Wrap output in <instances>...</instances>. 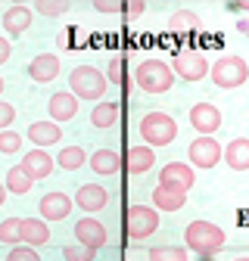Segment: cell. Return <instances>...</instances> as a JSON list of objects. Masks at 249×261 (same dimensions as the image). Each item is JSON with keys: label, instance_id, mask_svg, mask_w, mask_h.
I'll use <instances>...</instances> for the list:
<instances>
[{"label": "cell", "instance_id": "cell-1", "mask_svg": "<svg viewBox=\"0 0 249 261\" xmlns=\"http://www.w3.org/2000/svg\"><path fill=\"white\" fill-rule=\"evenodd\" d=\"M184 243H187V249L196 252L200 258H215L218 252L225 249L228 237H225L221 227L212 224V221H190V224H187V230H184Z\"/></svg>", "mask_w": 249, "mask_h": 261}, {"label": "cell", "instance_id": "cell-2", "mask_svg": "<svg viewBox=\"0 0 249 261\" xmlns=\"http://www.w3.org/2000/svg\"><path fill=\"white\" fill-rule=\"evenodd\" d=\"M69 90H75L78 100L100 103L103 93L109 90V81H106V75H100V69H93V65H78L69 75Z\"/></svg>", "mask_w": 249, "mask_h": 261}, {"label": "cell", "instance_id": "cell-3", "mask_svg": "<svg viewBox=\"0 0 249 261\" xmlns=\"http://www.w3.org/2000/svg\"><path fill=\"white\" fill-rule=\"evenodd\" d=\"M134 81L146 93H165L175 84V72H171V65H165L162 59H143L134 69Z\"/></svg>", "mask_w": 249, "mask_h": 261}, {"label": "cell", "instance_id": "cell-4", "mask_svg": "<svg viewBox=\"0 0 249 261\" xmlns=\"http://www.w3.org/2000/svg\"><path fill=\"white\" fill-rule=\"evenodd\" d=\"M140 137L146 140V146H168L178 137V121L165 112H146L140 118Z\"/></svg>", "mask_w": 249, "mask_h": 261}, {"label": "cell", "instance_id": "cell-5", "mask_svg": "<svg viewBox=\"0 0 249 261\" xmlns=\"http://www.w3.org/2000/svg\"><path fill=\"white\" fill-rule=\"evenodd\" d=\"M209 78L215 81V87H221V90L240 87L249 78V62L243 56H221L215 65H209Z\"/></svg>", "mask_w": 249, "mask_h": 261}, {"label": "cell", "instance_id": "cell-6", "mask_svg": "<svg viewBox=\"0 0 249 261\" xmlns=\"http://www.w3.org/2000/svg\"><path fill=\"white\" fill-rule=\"evenodd\" d=\"M171 72L184 81H203L209 75V62L200 50H181L171 62Z\"/></svg>", "mask_w": 249, "mask_h": 261}, {"label": "cell", "instance_id": "cell-7", "mask_svg": "<svg viewBox=\"0 0 249 261\" xmlns=\"http://www.w3.org/2000/svg\"><path fill=\"white\" fill-rule=\"evenodd\" d=\"M159 227V212L153 205H131L128 208V237L131 240H146Z\"/></svg>", "mask_w": 249, "mask_h": 261}, {"label": "cell", "instance_id": "cell-8", "mask_svg": "<svg viewBox=\"0 0 249 261\" xmlns=\"http://www.w3.org/2000/svg\"><path fill=\"white\" fill-rule=\"evenodd\" d=\"M221 152H225V146L215 137H196L190 146H187L190 165H196V168H215L218 162H221Z\"/></svg>", "mask_w": 249, "mask_h": 261}, {"label": "cell", "instance_id": "cell-9", "mask_svg": "<svg viewBox=\"0 0 249 261\" xmlns=\"http://www.w3.org/2000/svg\"><path fill=\"white\" fill-rule=\"evenodd\" d=\"M75 240L81 243V246H87V249H93V252H100L106 243H109V230L97 221V218H81L78 224H75Z\"/></svg>", "mask_w": 249, "mask_h": 261}, {"label": "cell", "instance_id": "cell-10", "mask_svg": "<svg viewBox=\"0 0 249 261\" xmlns=\"http://www.w3.org/2000/svg\"><path fill=\"white\" fill-rule=\"evenodd\" d=\"M190 124L196 127L200 137H212L218 127H221V112H218V106L212 103H196L190 109Z\"/></svg>", "mask_w": 249, "mask_h": 261}, {"label": "cell", "instance_id": "cell-11", "mask_svg": "<svg viewBox=\"0 0 249 261\" xmlns=\"http://www.w3.org/2000/svg\"><path fill=\"white\" fill-rule=\"evenodd\" d=\"M47 112H50V121H69L78 115V96L72 90H56L50 96V103H47Z\"/></svg>", "mask_w": 249, "mask_h": 261}, {"label": "cell", "instance_id": "cell-12", "mask_svg": "<svg viewBox=\"0 0 249 261\" xmlns=\"http://www.w3.org/2000/svg\"><path fill=\"white\" fill-rule=\"evenodd\" d=\"M196 180L193 174V165H184V162H168L159 171V184L162 187H178V190H190Z\"/></svg>", "mask_w": 249, "mask_h": 261}, {"label": "cell", "instance_id": "cell-13", "mask_svg": "<svg viewBox=\"0 0 249 261\" xmlns=\"http://www.w3.org/2000/svg\"><path fill=\"white\" fill-rule=\"evenodd\" d=\"M22 168H25V174H28L31 180H44V177L53 174L56 159H50L47 149H31V152H25V159H22Z\"/></svg>", "mask_w": 249, "mask_h": 261}, {"label": "cell", "instance_id": "cell-14", "mask_svg": "<svg viewBox=\"0 0 249 261\" xmlns=\"http://www.w3.org/2000/svg\"><path fill=\"white\" fill-rule=\"evenodd\" d=\"M106 202H109V193H106L100 184H81L78 193H75V205H78L81 212H87V215L106 208Z\"/></svg>", "mask_w": 249, "mask_h": 261}, {"label": "cell", "instance_id": "cell-15", "mask_svg": "<svg viewBox=\"0 0 249 261\" xmlns=\"http://www.w3.org/2000/svg\"><path fill=\"white\" fill-rule=\"evenodd\" d=\"M38 215L44 221H62L72 215V199L66 193H47L44 199L38 202Z\"/></svg>", "mask_w": 249, "mask_h": 261}, {"label": "cell", "instance_id": "cell-16", "mask_svg": "<svg viewBox=\"0 0 249 261\" xmlns=\"http://www.w3.org/2000/svg\"><path fill=\"white\" fill-rule=\"evenodd\" d=\"M56 75H59V56H53V53H38L28 62V78L38 84H50Z\"/></svg>", "mask_w": 249, "mask_h": 261}, {"label": "cell", "instance_id": "cell-17", "mask_svg": "<svg viewBox=\"0 0 249 261\" xmlns=\"http://www.w3.org/2000/svg\"><path fill=\"white\" fill-rule=\"evenodd\" d=\"M31 7H25V4H16V7H10L4 16H0V22H4V31L10 38H19V35H25V31L31 28Z\"/></svg>", "mask_w": 249, "mask_h": 261}, {"label": "cell", "instance_id": "cell-18", "mask_svg": "<svg viewBox=\"0 0 249 261\" xmlns=\"http://www.w3.org/2000/svg\"><path fill=\"white\" fill-rule=\"evenodd\" d=\"M187 202V190H178V187H156L153 190V208L156 212H178L184 208Z\"/></svg>", "mask_w": 249, "mask_h": 261}, {"label": "cell", "instance_id": "cell-19", "mask_svg": "<svg viewBox=\"0 0 249 261\" xmlns=\"http://www.w3.org/2000/svg\"><path fill=\"white\" fill-rule=\"evenodd\" d=\"M28 140L35 143L38 149H47V146L62 140V130H59L56 121H31L28 124Z\"/></svg>", "mask_w": 249, "mask_h": 261}, {"label": "cell", "instance_id": "cell-20", "mask_svg": "<svg viewBox=\"0 0 249 261\" xmlns=\"http://www.w3.org/2000/svg\"><path fill=\"white\" fill-rule=\"evenodd\" d=\"M156 165V149L153 146H131L128 155H124V168H128L131 174H146L150 168Z\"/></svg>", "mask_w": 249, "mask_h": 261}, {"label": "cell", "instance_id": "cell-21", "mask_svg": "<svg viewBox=\"0 0 249 261\" xmlns=\"http://www.w3.org/2000/svg\"><path fill=\"white\" fill-rule=\"evenodd\" d=\"M22 243L31 246V249L50 243V227H47V221L44 218H25L22 221Z\"/></svg>", "mask_w": 249, "mask_h": 261}, {"label": "cell", "instance_id": "cell-22", "mask_svg": "<svg viewBox=\"0 0 249 261\" xmlns=\"http://www.w3.org/2000/svg\"><path fill=\"white\" fill-rule=\"evenodd\" d=\"M225 162L234 171H249V137H237L225 146Z\"/></svg>", "mask_w": 249, "mask_h": 261}, {"label": "cell", "instance_id": "cell-23", "mask_svg": "<svg viewBox=\"0 0 249 261\" xmlns=\"http://www.w3.org/2000/svg\"><path fill=\"white\" fill-rule=\"evenodd\" d=\"M90 168L97 171V174H103V177L118 174V168H121V155H118L115 149H97V152L90 155Z\"/></svg>", "mask_w": 249, "mask_h": 261}, {"label": "cell", "instance_id": "cell-24", "mask_svg": "<svg viewBox=\"0 0 249 261\" xmlns=\"http://www.w3.org/2000/svg\"><path fill=\"white\" fill-rule=\"evenodd\" d=\"M84 162H87V152H84L81 146H66V149H59V155H56V165L66 168V171L84 168Z\"/></svg>", "mask_w": 249, "mask_h": 261}, {"label": "cell", "instance_id": "cell-25", "mask_svg": "<svg viewBox=\"0 0 249 261\" xmlns=\"http://www.w3.org/2000/svg\"><path fill=\"white\" fill-rule=\"evenodd\" d=\"M4 184H7V190H10L13 196H25L35 180L25 174V168H22V165H13V168L7 171V180H4Z\"/></svg>", "mask_w": 249, "mask_h": 261}, {"label": "cell", "instance_id": "cell-26", "mask_svg": "<svg viewBox=\"0 0 249 261\" xmlns=\"http://www.w3.org/2000/svg\"><path fill=\"white\" fill-rule=\"evenodd\" d=\"M168 28L175 35H184V31H196L200 28V16L193 10H175V16L168 19Z\"/></svg>", "mask_w": 249, "mask_h": 261}, {"label": "cell", "instance_id": "cell-27", "mask_svg": "<svg viewBox=\"0 0 249 261\" xmlns=\"http://www.w3.org/2000/svg\"><path fill=\"white\" fill-rule=\"evenodd\" d=\"M118 121V106L115 103H97L90 112V124L93 127H112Z\"/></svg>", "mask_w": 249, "mask_h": 261}, {"label": "cell", "instance_id": "cell-28", "mask_svg": "<svg viewBox=\"0 0 249 261\" xmlns=\"http://www.w3.org/2000/svg\"><path fill=\"white\" fill-rule=\"evenodd\" d=\"M0 243L22 246V218H7L4 224H0Z\"/></svg>", "mask_w": 249, "mask_h": 261}, {"label": "cell", "instance_id": "cell-29", "mask_svg": "<svg viewBox=\"0 0 249 261\" xmlns=\"http://www.w3.org/2000/svg\"><path fill=\"white\" fill-rule=\"evenodd\" d=\"M150 261H190V255H187V249H181V246H153Z\"/></svg>", "mask_w": 249, "mask_h": 261}, {"label": "cell", "instance_id": "cell-30", "mask_svg": "<svg viewBox=\"0 0 249 261\" xmlns=\"http://www.w3.org/2000/svg\"><path fill=\"white\" fill-rule=\"evenodd\" d=\"M31 10L50 19V16H66V13H69V4H66V0H38Z\"/></svg>", "mask_w": 249, "mask_h": 261}, {"label": "cell", "instance_id": "cell-31", "mask_svg": "<svg viewBox=\"0 0 249 261\" xmlns=\"http://www.w3.org/2000/svg\"><path fill=\"white\" fill-rule=\"evenodd\" d=\"M19 149H22V134H16V130H0V152L13 155Z\"/></svg>", "mask_w": 249, "mask_h": 261}, {"label": "cell", "instance_id": "cell-32", "mask_svg": "<svg viewBox=\"0 0 249 261\" xmlns=\"http://www.w3.org/2000/svg\"><path fill=\"white\" fill-rule=\"evenodd\" d=\"M93 255H97V252L87 249V246H81V243L62 249V258H66V261H93Z\"/></svg>", "mask_w": 249, "mask_h": 261}, {"label": "cell", "instance_id": "cell-33", "mask_svg": "<svg viewBox=\"0 0 249 261\" xmlns=\"http://www.w3.org/2000/svg\"><path fill=\"white\" fill-rule=\"evenodd\" d=\"M106 81H109V84H118V87H124V90H128V78H124V72H121V59H118V56H112V59H109Z\"/></svg>", "mask_w": 249, "mask_h": 261}, {"label": "cell", "instance_id": "cell-34", "mask_svg": "<svg viewBox=\"0 0 249 261\" xmlns=\"http://www.w3.org/2000/svg\"><path fill=\"white\" fill-rule=\"evenodd\" d=\"M7 261H41V255L31 246H13V252L7 255Z\"/></svg>", "mask_w": 249, "mask_h": 261}, {"label": "cell", "instance_id": "cell-35", "mask_svg": "<svg viewBox=\"0 0 249 261\" xmlns=\"http://www.w3.org/2000/svg\"><path fill=\"white\" fill-rule=\"evenodd\" d=\"M93 10L103 13V16H118V13H124V4H118V0H97Z\"/></svg>", "mask_w": 249, "mask_h": 261}, {"label": "cell", "instance_id": "cell-36", "mask_svg": "<svg viewBox=\"0 0 249 261\" xmlns=\"http://www.w3.org/2000/svg\"><path fill=\"white\" fill-rule=\"evenodd\" d=\"M16 121V109L10 106V103H4L0 100V130H10V124Z\"/></svg>", "mask_w": 249, "mask_h": 261}, {"label": "cell", "instance_id": "cell-37", "mask_svg": "<svg viewBox=\"0 0 249 261\" xmlns=\"http://www.w3.org/2000/svg\"><path fill=\"white\" fill-rule=\"evenodd\" d=\"M143 13H146L143 0H128V4H124V16H128V19H140Z\"/></svg>", "mask_w": 249, "mask_h": 261}, {"label": "cell", "instance_id": "cell-38", "mask_svg": "<svg viewBox=\"0 0 249 261\" xmlns=\"http://www.w3.org/2000/svg\"><path fill=\"white\" fill-rule=\"evenodd\" d=\"M10 53H13V44H10L7 38H0V65L10 59Z\"/></svg>", "mask_w": 249, "mask_h": 261}, {"label": "cell", "instance_id": "cell-39", "mask_svg": "<svg viewBox=\"0 0 249 261\" xmlns=\"http://www.w3.org/2000/svg\"><path fill=\"white\" fill-rule=\"evenodd\" d=\"M234 13H249V0H243V4H231Z\"/></svg>", "mask_w": 249, "mask_h": 261}, {"label": "cell", "instance_id": "cell-40", "mask_svg": "<svg viewBox=\"0 0 249 261\" xmlns=\"http://www.w3.org/2000/svg\"><path fill=\"white\" fill-rule=\"evenodd\" d=\"M237 31H240V35H249V19H240L237 22Z\"/></svg>", "mask_w": 249, "mask_h": 261}, {"label": "cell", "instance_id": "cell-41", "mask_svg": "<svg viewBox=\"0 0 249 261\" xmlns=\"http://www.w3.org/2000/svg\"><path fill=\"white\" fill-rule=\"evenodd\" d=\"M7 196H10V190H7V184H0V205L7 202Z\"/></svg>", "mask_w": 249, "mask_h": 261}, {"label": "cell", "instance_id": "cell-42", "mask_svg": "<svg viewBox=\"0 0 249 261\" xmlns=\"http://www.w3.org/2000/svg\"><path fill=\"white\" fill-rule=\"evenodd\" d=\"M72 41H69V31H62V35H59V47H69Z\"/></svg>", "mask_w": 249, "mask_h": 261}, {"label": "cell", "instance_id": "cell-43", "mask_svg": "<svg viewBox=\"0 0 249 261\" xmlns=\"http://www.w3.org/2000/svg\"><path fill=\"white\" fill-rule=\"evenodd\" d=\"M0 93H4V78H0Z\"/></svg>", "mask_w": 249, "mask_h": 261}, {"label": "cell", "instance_id": "cell-44", "mask_svg": "<svg viewBox=\"0 0 249 261\" xmlns=\"http://www.w3.org/2000/svg\"><path fill=\"white\" fill-rule=\"evenodd\" d=\"M234 261H249V258H234Z\"/></svg>", "mask_w": 249, "mask_h": 261}]
</instances>
